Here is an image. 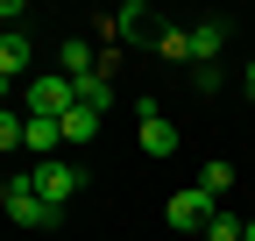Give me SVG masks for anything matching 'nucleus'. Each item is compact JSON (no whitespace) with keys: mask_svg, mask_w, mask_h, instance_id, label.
<instances>
[{"mask_svg":"<svg viewBox=\"0 0 255 241\" xmlns=\"http://www.w3.org/2000/svg\"><path fill=\"white\" fill-rule=\"evenodd\" d=\"M213 213H220V206H213V199H206L199 185H191V192H170V206H163V220H170V227H177L184 241H199V234L213 227Z\"/></svg>","mask_w":255,"mask_h":241,"instance_id":"f03ea898","label":"nucleus"},{"mask_svg":"<svg viewBox=\"0 0 255 241\" xmlns=\"http://www.w3.org/2000/svg\"><path fill=\"white\" fill-rule=\"evenodd\" d=\"M21 128H28V114H14V107H0V149H21Z\"/></svg>","mask_w":255,"mask_h":241,"instance_id":"dca6fc26","label":"nucleus"},{"mask_svg":"<svg viewBox=\"0 0 255 241\" xmlns=\"http://www.w3.org/2000/svg\"><path fill=\"white\" fill-rule=\"evenodd\" d=\"M248 93H255V64H248Z\"/></svg>","mask_w":255,"mask_h":241,"instance_id":"f3484780","label":"nucleus"},{"mask_svg":"<svg viewBox=\"0 0 255 241\" xmlns=\"http://www.w3.org/2000/svg\"><path fill=\"white\" fill-rule=\"evenodd\" d=\"M21 100H28L21 114H50V120H64V114L78 107V100H71V78H28Z\"/></svg>","mask_w":255,"mask_h":241,"instance_id":"20e7f679","label":"nucleus"},{"mask_svg":"<svg viewBox=\"0 0 255 241\" xmlns=\"http://www.w3.org/2000/svg\"><path fill=\"white\" fill-rule=\"evenodd\" d=\"M241 241H255V220H248V234H241Z\"/></svg>","mask_w":255,"mask_h":241,"instance_id":"a211bd4d","label":"nucleus"},{"mask_svg":"<svg viewBox=\"0 0 255 241\" xmlns=\"http://www.w3.org/2000/svg\"><path fill=\"white\" fill-rule=\"evenodd\" d=\"M199 192H206V199L220 206V199H227V192H234V163H220V156H213V163L199 170Z\"/></svg>","mask_w":255,"mask_h":241,"instance_id":"4468645a","label":"nucleus"},{"mask_svg":"<svg viewBox=\"0 0 255 241\" xmlns=\"http://www.w3.org/2000/svg\"><path fill=\"white\" fill-rule=\"evenodd\" d=\"M28 185H36L50 206H64L71 192H85V170H78L71 156H50V163H36V170H28Z\"/></svg>","mask_w":255,"mask_h":241,"instance_id":"7ed1b4c3","label":"nucleus"},{"mask_svg":"<svg viewBox=\"0 0 255 241\" xmlns=\"http://www.w3.org/2000/svg\"><path fill=\"white\" fill-rule=\"evenodd\" d=\"M241 234H248L241 213H213V227H206V241H241Z\"/></svg>","mask_w":255,"mask_h":241,"instance_id":"2eb2a0df","label":"nucleus"},{"mask_svg":"<svg viewBox=\"0 0 255 241\" xmlns=\"http://www.w3.org/2000/svg\"><path fill=\"white\" fill-rule=\"evenodd\" d=\"M92 64H100V57H92V43H85V36H71V43H57V71H64V78H85Z\"/></svg>","mask_w":255,"mask_h":241,"instance_id":"9b49d317","label":"nucleus"},{"mask_svg":"<svg viewBox=\"0 0 255 241\" xmlns=\"http://www.w3.org/2000/svg\"><path fill=\"white\" fill-rule=\"evenodd\" d=\"M220 50H227V21H191V71H220Z\"/></svg>","mask_w":255,"mask_h":241,"instance_id":"423d86ee","label":"nucleus"},{"mask_svg":"<svg viewBox=\"0 0 255 241\" xmlns=\"http://www.w3.org/2000/svg\"><path fill=\"white\" fill-rule=\"evenodd\" d=\"M0 213H7L14 227H28V234H50V227L64 220V206H50L28 177H7V185H0Z\"/></svg>","mask_w":255,"mask_h":241,"instance_id":"f257e3e1","label":"nucleus"},{"mask_svg":"<svg viewBox=\"0 0 255 241\" xmlns=\"http://www.w3.org/2000/svg\"><path fill=\"white\" fill-rule=\"evenodd\" d=\"M85 142H100V114L71 107V114H64V149H85Z\"/></svg>","mask_w":255,"mask_h":241,"instance_id":"9d476101","label":"nucleus"},{"mask_svg":"<svg viewBox=\"0 0 255 241\" xmlns=\"http://www.w3.org/2000/svg\"><path fill=\"white\" fill-rule=\"evenodd\" d=\"M0 93H7V85H0Z\"/></svg>","mask_w":255,"mask_h":241,"instance_id":"6ab92c4d","label":"nucleus"},{"mask_svg":"<svg viewBox=\"0 0 255 241\" xmlns=\"http://www.w3.org/2000/svg\"><path fill=\"white\" fill-rule=\"evenodd\" d=\"M114 36L121 43H149V7H142V0H128V7L114 14Z\"/></svg>","mask_w":255,"mask_h":241,"instance_id":"f8f14e48","label":"nucleus"},{"mask_svg":"<svg viewBox=\"0 0 255 241\" xmlns=\"http://www.w3.org/2000/svg\"><path fill=\"white\" fill-rule=\"evenodd\" d=\"M28 57H36V50H28L21 28H0V85H28V78H21V71H28Z\"/></svg>","mask_w":255,"mask_h":241,"instance_id":"6e6552de","label":"nucleus"},{"mask_svg":"<svg viewBox=\"0 0 255 241\" xmlns=\"http://www.w3.org/2000/svg\"><path fill=\"white\" fill-rule=\"evenodd\" d=\"M71 100L92 107V114H107V107H114V57H100L85 78H71Z\"/></svg>","mask_w":255,"mask_h":241,"instance_id":"39448f33","label":"nucleus"},{"mask_svg":"<svg viewBox=\"0 0 255 241\" xmlns=\"http://www.w3.org/2000/svg\"><path fill=\"white\" fill-rule=\"evenodd\" d=\"M156 50H163V64L191 71V28H156Z\"/></svg>","mask_w":255,"mask_h":241,"instance_id":"ddd939ff","label":"nucleus"},{"mask_svg":"<svg viewBox=\"0 0 255 241\" xmlns=\"http://www.w3.org/2000/svg\"><path fill=\"white\" fill-rule=\"evenodd\" d=\"M135 142H142V156H177V128L156 114V100H142V135Z\"/></svg>","mask_w":255,"mask_h":241,"instance_id":"0eeeda50","label":"nucleus"},{"mask_svg":"<svg viewBox=\"0 0 255 241\" xmlns=\"http://www.w3.org/2000/svg\"><path fill=\"white\" fill-rule=\"evenodd\" d=\"M21 149H36V163H50L57 149H64V120H50V114H28V128H21Z\"/></svg>","mask_w":255,"mask_h":241,"instance_id":"1a4fd4ad","label":"nucleus"}]
</instances>
